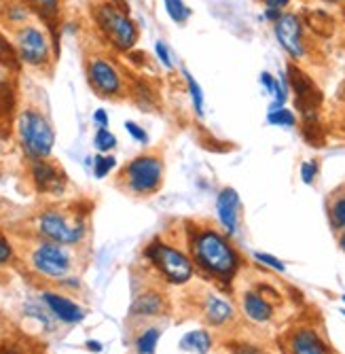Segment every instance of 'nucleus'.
<instances>
[{
  "instance_id": "nucleus-1",
  "label": "nucleus",
  "mask_w": 345,
  "mask_h": 354,
  "mask_svg": "<svg viewBox=\"0 0 345 354\" xmlns=\"http://www.w3.org/2000/svg\"><path fill=\"white\" fill-rule=\"evenodd\" d=\"M193 254L201 270L221 282H231L239 268V254L216 230H199L193 238Z\"/></svg>"
},
{
  "instance_id": "nucleus-2",
  "label": "nucleus",
  "mask_w": 345,
  "mask_h": 354,
  "mask_svg": "<svg viewBox=\"0 0 345 354\" xmlns=\"http://www.w3.org/2000/svg\"><path fill=\"white\" fill-rule=\"evenodd\" d=\"M17 136L23 153L32 159H47L55 145L51 121L37 109H26L17 117Z\"/></svg>"
},
{
  "instance_id": "nucleus-3",
  "label": "nucleus",
  "mask_w": 345,
  "mask_h": 354,
  "mask_svg": "<svg viewBox=\"0 0 345 354\" xmlns=\"http://www.w3.org/2000/svg\"><path fill=\"white\" fill-rule=\"evenodd\" d=\"M93 19H96L104 39L117 51H130L138 43V28L125 7H119L108 0V3H102L93 9Z\"/></svg>"
},
{
  "instance_id": "nucleus-4",
  "label": "nucleus",
  "mask_w": 345,
  "mask_h": 354,
  "mask_svg": "<svg viewBox=\"0 0 345 354\" xmlns=\"http://www.w3.org/2000/svg\"><path fill=\"white\" fill-rule=\"evenodd\" d=\"M121 178L136 196H152L164 183V162L157 155H138L123 168Z\"/></svg>"
},
{
  "instance_id": "nucleus-5",
  "label": "nucleus",
  "mask_w": 345,
  "mask_h": 354,
  "mask_svg": "<svg viewBox=\"0 0 345 354\" xmlns=\"http://www.w3.org/2000/svg\"><path fill=\"white\" fill-rule=\"evenodd\" d=\"M144 254H146V259L161 272V276L172 284H184L193 276V261L182 250L166 242L155 240L152 244H148Z\"/></svg>"
},
{
  "instance_id": "nucleus-6",
  "label": "nucleus",
  "mask_w": 345,
  "mask_h": 354,
  "mask_svg": "<svg viewBox=\"0 0 345 354\" xmlns=\"http://www.w3.org/2000/svg\"><path fill=\"white\" fill-rule=\"evenodd\" d=\"M39 234L49 242L70 246L85 238V223L81 218L66 216L61 210H45L39 216Z\"/></svg>"
},
{
  "instance_id": "nucleus-7",
  "label": "nucleus",
  "mask_w": 345,
  "mask_h": 354,
  "mask_svg": "<svg viewBox=\"0 0 345 354\" xmlns=\"http://www.w3.org/2000/svg\"><path fill=\"white\" fill-rule=\"evenodd\" d=\"M13 45L17 55L28 66H45L51 57V43L39 26L26 24L15 30Z\"/></svg>"
},
{
  "instance_id": "nucleus-8",
  "label": "nucleus",
  "mask_w": 345,
  "mask_h": 354,
  "mask_svg": "<svg viewBox=\"0 0 345 354\" xmlns=\"http://www.w3.org/2000/svg\"><path fill=\"white\" fill-rule=\"evenodd\" d=\"M273 35L293 59H303L307 53V43H305V24L303 17L297 13H282V17L273 24Z\"/></svg>"
},
{
  "instance_id": "nucleus-9",
  "label": "nucleus",
  "mask_w": 345,
  "mask_h": 354,
  "mask_svg": "<svg viewBox=\"0 0 345 354\" xmlns=\"http://www.w3.org/2000/svg\"><path fill=\"white\" fill-rule=\"evenodd\" d=\"M87 81L102 98H117L123 93V77L106 57H91L87 62Z\"/></svg>"
},
{
  "instance_id": "nucleus-10",
  "label": "nucleus",
  "mask_w": 345,
  "mask_h": 354,
  "mask_svg": "<svg viewBox=\"0 0 345 354\" xmlns=\"http://www.w3.org/2000/svg\"><path fill=\"white\" fill-rule=\"evenodd\" d=\"M32 268L49 278H64L70 270V254L64 244L43 242L32 252Z\"/></svg>"
},
{
  "instance_id": "nucleus-11",
  "label": "nucleus",
  "mask_w": 345,
  "mask_h": 354,
  "mask_svg": "<svg viewBox=\"0 0 345 354\" xmlns=\"http://www.w3.org/2000/svg\"><path fill=\"white\" fill-rule=\"evenodd\" d=\"M288 83L293 87V91L297 93V106L303 111V117L309 119L316 115V104H320V91L313 85V81L301 71L295 64L288 66Z\"/></svg>"
},
{
  "instance_id": "nucleus-12",
  "label": "nucleus",
  "mask_w": 345,
  "mask_h": 354,
  "mask_svg": "<svg viewBox=\"0 0 345 354\" xmlns=\"http://www.w3.org/2000/svg\"><path fill=\"white\" fill-rule=\"evenodd\" d=\"M30 178H32L37 191L49 193V196H61L66 189V174L47 159H34L30 164Z\"/></svg>"
},
{
  "instance_id": "nucleus-13",
  "label": "nucleus",
  "mask_w": 345,
  "mask_h": 354,
  "mask_svg": "<svg viewBox=\"0 0 345 354\" xmlns=\"http://www.w3.org/2000/svg\"><path fill=\"white\" fill-rule=\"evenodd\" d=\"M216 212L218 221L227 230V234L237 232V221H239V196L231 187H225L216 198Z\"/></svg>"
},
{
  "instance_id": "nucleus-14",
  "label": "nucleus",
  "mask_w": 345,
  "mask_h": 354,
  "mask_svg": "<svg viewBox=\"0 0 345 354\" xmlns=\"http://www.w3.org/2000/svg\"><path fill=\"white\" fill-rule=\"evenodd\" d=\"M43 301L45 306L51 310V314L61 320L66 325H77L85 318V310L81 306H77L75 301H70L64 295H57V293H43Z\"/></svg>"
},
{
  "instance_id": "nucleus-15",
  "label": "nucleus",
  "mask_w": 345,
  "mask_h": 354,
  "mask_svg": "<svg viewBox=\"0 0 345 354\" xmlns=\"http://www.w3.org/2000/svg\"><path fill=\"white\" fill-rule=\"evenodd\" d=\"M290 352L293 354H331L328 346L313 329H299L290 337Z\"/></svg>"
},
{
  "instance_id": "nucleus-16",
  "label": "nucleus",
  "mask_w": 345,
  "mask_h": 354,
  "mask_svg": "<svg viewBox=\"0 0 345 354\" xmlns=\"http://www.w3.org/2000/svg\"><path fill=\"white\" fill-rule=\"evenodd\" d=\"M241 308H244V314L250 320H255V323H267V320H271V316H273L271 304L259 293H246L241 299Z\"/></svg>"
},
{
  "instance_id": "nucleus-17",
  "label": "nucleus",
  "mask_w": 345,
  "mask_h": 354,
  "mask_svg": "<svg viewBox=\"0 0 345 354\" xmlns=\"http://www.w3.org/2000/svg\"><path fill=\"white\" fill-rule=\"evenodd\" d=\"M204 314L208 318V323L212 325H225L233 318V308L216 295H208L206 304H204Z\"/></svg>"
},
{
  "instance_id": "nucleus-18",
  "label": "nucleus",
  "mask_w": 345,
  "mask_h": 354,
  "mask_svg": "<svg viewBox=\"0 0 345 354\" xmlns=\"http://www.w3.org/2000/svg\"><path fill=\"white\" fill-rule=\"evenodd\" d=\"M164 310H166L164 297H161L159 293L148 291V293L136 297V301L132 304L130 314H132V316H159Z\"/></svg>"
},
{
  "instance_id": "nucleus-19",
  "label": "nucleus",
  "mask_w": 345,
  "mask_h": 354,
  "mask_svg": "<svg viewBox=\"0 0 345 354\" xmlns=\"http://www.w3.org/2000/svg\"><path fill=\"white\" fill-rule=\"evenodd\" d=\"M180 350L184 352H195V354H208L210 348H212V337L208 331L204 329H195V331H189L182 339H180Z\"/></svg>"
},
{
  "instance_id": "nucleus-20",
  "label": "nucleus",
  "mask_w": 345,
  "mask_h": 354,
  "mask_svg": "<svg viewBox=\"0 0 345 354\" xmlns=\"http://www.w3.org/2000/svg\"><path fill=\"white\" fill-rule=\"evenodd\" d=\"M23 3H26L30 9H34V11L47 21V26L53 30L55 17L59 15V0H23Z\"/></svg>"
},
{
  "instance_id": "nucleus-21",
  "label": "nucleus",
  "mask_w": 345,
  "mask_h": 354,
  "mask_svg": "<svg viewBox=\"0 0 345 354\" xmlns=\"http://www.w3.org/2000/svg\"><path fill=\"white\" fill-rule=\"evenodd\" d=\"M267 123H271L275 127H295L297 125V115L290 109H286V106L271 109L267 113Z\"/></svg>"
},
{
  "instance_id": "nucleus-22",
  "label": "nucleus",
  "mask_w": 345,
  "mask_h": 354,
  "mask_svg": "<svg viewBox=\"0 0 345 354\" xmlns=\"http://www.w3.org/2000/svg\"><path fill=\"white\" fill-rule=\"evenodd\" d=\"M164 5H166V11H168V15L172 17V21H176V24H186V19L191 17V9L186 7L182 0H164Z\"/></svg>"
},
{
  "instance_id": "nucleus-23",
  "label": "nucleus",
  "mask_w": 345,
  "mask_h": 354,
  "mask_svg": "<svg viewBox=\"0 0 345 354\" xmlns=\"http://www.w3.org/2000/svg\"><path fill=\"white\" fill-rule=\"evenodd\" d=\"M157 342H159V329H146V331L136 339V350H138V354H155Z\"/></svg>"
},
{
  "instance_id": "nucleus-24",
  "label": "nucleus",
  "mask_w": 345,
  "mask_h": 354,
  "mask_svg": "<svg viewBox=\"0 0 345 354\" xmlns=\"http://www.w3.org/2000/svg\"><path fill=\"white\" fill-rule=\"evenodd\" d=\"M184 79H186V85H189V91H191V100H193V109L195 113L201 117L204 115V93H201V85L193 79V75L189 71H182Z\"/></svg>"
},
{
  "instance_id": "nucleus-25",
  "label": "nucleus",
  "mask_w": 345,
  "mask_h": 354,
  "mask_svg": "<svg viewBox=\"0 0 345 354\" xmlns=\"http://www.w3.org/2000/svg\"><path fill=\"white\" fill-rule=\"evenodd\" d=\"M117 166V159L108 153H100L96 157V162H93V176L96 178H106L108 172Z\"/></svg>"
},
{
  "instance_id": "nucleus-26",
  "label": "nucleus",
  "mask_w": 345,
  "mask_h": 354,
  "mask_svg": "<svg viewBox=\"0 0 345 354\" xmlns=\"http://www.w3.org/2000/svg\"><path fill=\"white\" fill-rule=\"evenodd\" d=\"M93 145H96L100 153H108L117 147V138L112 132H108V127H98L96 136H93Z\"/></svg>"
},
{
  "instance_id": "nucleus-27",
  "label": "nucleus",
  "mask_w": 345,
  "mask_h": 354,
  "mask_svg": "<svg viewBox=\"0 0 345 354\" xmlns=\"http://www.w3.org/2000/svg\"><path fill=\"white\" fill-rule=\"evenodd\" d=\"M331 221L337 230H345V193L337 196L331 204Z\"/></svg>"
},
{
  "instance_id": "nucleus-28",
  "label": "nucleus",
  "mask_w": 345,
  "mask_h": 354,
  "mask_svg": "<svg viewBox=\"0 0 345 354\" xmlns=\"http://www.w3.org/2000/svg\"><path fill=\"white\" fill-rule=\"evenodd\" d=\"M318 172H320V166H318L316 159H311V162H303V164H301V180H303L305 185H311L313 180H316Z\"/></svg>"
},
{
  "instance_id": "nucleus-29",
  "label": "nucleus",
  "mask_w": 345,
  "mask_h": 354,
  "mask_svg": "<svg viewBox=\"0 0 345 354\" xmlns=\"http://www.w3.org/2000/svg\"><path fill=\"white\" fill-rule=\"evenodd\" d=\"M255 259H257L259 263H263V266L275 270V272H284V270H286V266L282 263V261L277 259V257H273V254H269V252H255Z\"/></svg>"
},
{
  "instance_id": "nucleus-30",
  "label": "nucleus",
  "mask_w": 345,
  "mask_h": 354,
  "mask_svg": "<svg viewBox=\"0 0 345 354\" xmlns=\"http://www.w3.org/2000/svg\"><path fill=\"white\" fill-rule=\"evenodd\" d=\"M155 53H157V57H159V62L164 64V66H166L168 71H172V68H174V64H172V59H170V51H168V47H166V43H164V41H157V45H155Z\"/></svg>"
},
{
  "instance_id": "nucleus-31",
  "label": "nucleus",
  "mask_w": 345,
  "mask_h": 354,
  "mask_svg": "<svg viewBox=\"0 0 345 354\" xmlns=\"http://www.w3.org/2000/svg\"><path fill=\"white\" fill-rule=\"evenodd\" d=\"M125 130H128V134H130L134 140H138V142H146V140H148L146 132L142 130V127H140L138 123H134V121H125Z\"/></svg>"
},
{
  "instance_id": "nucleus-32",
  "label": "nucleus",
  "mask_w": 345,
  "mask_h": 354,
  "mask_svg": "<svg viewBox=\"0 0 345 354\" xmlns=\"http://www.w3.org/2000/svg\"><path fill=\"white\" fill-rule=\"evenodd\" d=\"M11 257H13V246L11 242L5 238V236H0V266H5L11 261Z\"/></svg>"
},
{
  "instance_id": "nucleus-33",
  "label": "nucleus",
  "mask_w": 345,
  "mask_h": 354,
  "mask_svg": "<svg viewBox=\"0 0 345 354\" xmlns=\"http://www.w3.org/2000/svg\"><path fill=\"white\" fill-rule=\"evenodd\" d=\"M261 85L265 87V91H267L269 95H273L275 85H277V79H275L273 75H269V73H261Z\"/></svg>"
},
{
  "instance_id": "nucleus-34",
  "label": "nucleus",
  "mask_w": 345,
  "mask_h": 354,
  "mask_svg": "<svg viewBox=\"0 0 345 354\" xmlns=\"http://www.w3.org/2000/svg\"><path fill=\"white\" fill-rule=\"evenodd\" d=\"M233 354H267V352L261 350V348H257V346H248V344H244V346H237V348L233 350Z\"/></svg>"
},
{
  "instance_id": "nucleus-35",
  "label": "nucleus",
  "mask_w": 345,
  "mask_h": 354,
  "mask_svg": "<svg viewBox=\"0 0 345 354\" xmlns=\"http://www.w3.org/2000/svg\"><path fill=\"white\" fill-rule=\"evenodd\" d=\"M265 7L267 9H275V11H284L288 5H290V0H263Z\"/></svg>"
},
{
  "instance_id": "nucleus-36",
  "label": "nucleus",
  "mask_w": 345,
  "mask_h": 354,
  "mask_svg": "<svg viewBox=\"0 0 345 354\" xmlns=\"http://www.w3.org/2000/svg\"><path fill=\"white\" fill-rule=\"evenodd\" d=\"M93 123H96L98 127H108V115H106V111H96L93 113Z\"/></svg>"
},
{
  "instance_id": "nucleus-37",
  "label": "nucleus",
  "mask_w": 345,
  "mask_h": 354,
  "mask_svg": "<svg viewBox=\"0 0 345 354\" xmlns=\"http://www.w3.org/2000/svg\"><path fill=\"white\" fill-rule=\"evenodd\" d=\"M7 55H9V45H7V41L3 37H0V62H3Z\"/></svg>"
},
{
  "instance_id": "nucleus-38",
  "label": "nucleus",
  "mask_w": 345,
  "mask_h": 354,
  "mask_svg": "<svg viewBox=\"0 0 345 354\" xmlns=\"http://www.w3.org/2000/svg\"><path fill=\"white\" fill-rule=\"evenodd\" d=\"M85 346H87L91 352H102V344H100V342H93V339H89Z\"/></svg>"
},
{
  "instance_id": "nucleus-39",
  "label": "nucleus",
  "mask_w": 345,
  "mask_h": 354,
  "mask_svg": "<svg viewBox=\"0 0 345 354\" xmlns=\"http://www.w3.org/2000/svg\"><path fill=\"white\" fill-rule=\"evenodd\" d=\"M0 354H21L15 346H3L0 348Z\"/></svg>"
},
{
  "instance_id": "nucleus-40",
  "label": "nucleus",
  "mask_w": 345,
  "mask_h": 354,
  "mask_svg": "<svg viewBox=\"0 0 345 354\" xmlns=\"http://www.w3.org/2000/svg\"><path fill=\"white\" fill-rule=\"evenodd\" d=\"M339 246H341V250L345 252V230H343L341 236H339Z\"/></svg>"
},
{
  "instance_id": "nucleus-41",
  "label": "nucleus",
  "mask_w": 345,
  "mask_h": 354,
  "mask_svg": "<svg viewBox=\"0 0 345 354\" xmlns=\"http://www.w3.org/2000/svg\"><path fill=\"white\" fill-rule=\"evenodd\" d=\"M324 3H333V5H339V3H345V0H324Z\"/></svg>"
},
{
  "instance_id": "nucleus-42",
  "label": "nucleus",
  "mask_w": 345,
  "mask_h": 354,
  "mask_svg": "<svg viewBox=\"0 0 345 354\" xmlns=\"http://www.w3.org/2000/svg\"><path fill=\"white\" fill-rule=\"evenodd\" d=\"M341 314H343V316H345V310H341Z\"/></svg>"
},
{
  "instance_id": "nucleus-43",
  "label": "nucleus",
  "mask_w": 345,
  "mask_h": 354,
  "mask_svg": "<svg viewBox=\"0 0 345 354\" xmlns=\"http://www.w3.org/2000/svg\"><path fill=\"white\" fill-rule=\"evenodd\" d=\"M341 299H343V304H345V295H343V297H341Z\"/></svg>"
}]
</instances>
